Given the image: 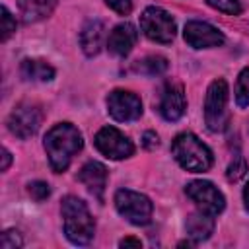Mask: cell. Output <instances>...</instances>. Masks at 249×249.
Here are the masks:
<instances>
[{
    "label": "cell",
    "instance_id": "cell-1",
    "mask_svg": "<svg viewBox=\"0 0 249 249\" xmlns=\"http://www.w3.org/2000/svg\"><path fill=\"white\" fill-rule=\"evenodd\" d=\"M45 152L49 156L51 169L54 173H62L68 169L72 158L82 150L84 140L80 130L72 123H58L45 134L43 140Z\"/></svg>",
    "mask_w": 249,
    "mask_h": 249
},
{
    "label": "cell",
    "instance_id": "cell-2",
    "mask_svg": "<svg viewBox=\"0 0 249 249\" xmlns=\"http://www.w3.org/2000/svg\"><path fill=\"white\" fill-rule=\"evenodd\" d=\"M64 235L74 245H88L95 233V220L88 204L78 196H64L60 204Z\"/></svg>",
    "mask_w": 249,
    "mask_h": 249
},
{
    "label": "cell",
    "instance_id": "cell-3",
    "mask_svg": "<svg viewBox=\"0 0 249 249\" xmlns=\"http://www.w3.org/2000/svg\"><path fill=\"white\" fill-rule=\"evenodd\" d=\"M171 154L175 161L191 171V173H202L208 171L214 163V156L210 148L193 132H181L171 142Z\"/></svg>",
    "mask_w": 249,
    "mask_h": 249
},
{
    "label": "cell",
    "instance_id": "cell-4",
    "mask_svg": "<svg viewBox=\"0 0 249 249\" xmlns=\"http://www.w3.org/2000/svg\"><path fill=\"white\" fill-rule=\"evenodd\" d=\"M228 97H230V88L224 78H216L214 82H210L204 97V123L208 130L212 132L226 130L230 121Z\"/></svg>",
    "mask_w": 249,
    "mask_h": 249
},
{
    "label": "cell",
    "instance_id": "cell-5",
    "mask_svg": "<svg viewBox=\"0 0 249 249\" xmlns=\"http://www.w3.org/2000/svg\"><path fill=\"white\" fill-rule=\"evenodd\" d=\"M115 208L124 220H128L134 226L150 224L152 212H154L152 200L146 195L130 189H119L115 193Z\"/></svg>",
    "mask_w": 249,
    "mask_h": 249
},
{
    "label": "cell",
    "instance_id": "cell-6",
    "mask_svg": "<svg viewBox=\"0 0 249 249\" xmlns=\"http://www.w3.org/2000/svg\"><path fill=\"white\" fill-rule=\"evenodd\" d=\"M140 29L142 33L154 41V43H161V45H167L175 39V33H177V25H175V19L161 8L158 6H148L142 16H140Z\"/></svg>",
    "mask_w": 249,
    "mask_h": 249
},
{
    "label": "cell",
    "instance_id": "cell-7",
    "mask_svg": "<svg viewBox=\"0 0 249 249\" xmlns=\"http://www.w3.org/2000/svg\"><path fill=\"white\" fill-rule=\"evenodd\" d=\"M41 123H43V113L33 103H19V105H16L12 109V113L8 115V121H6L8 130L14 136L21 138V140L31 138L39 130Z\"/></svg>",
    "mask_w": 249,
    "mask_h": 249
},
{
    "label": "cell",
    "instance_id": "cell-8",
    "mask_svg": "<svg viewBox=\"0 0 249 249\" xmlns=\"http://www.w3.org/2000/svg\"><path fill=\"white\" fill-rule=\"evenodd\" d=\"M95 148L109 160H124L134 154V144L115 126H103L93 138Z\"/></svg>",
    "mask_w": 249,
    "mask_h": 249
},
{
    "label": "cell",
    "instance_id": "cell-9",
    "mask_svg": "<svg viewBox=\"0 0 249 249\" xmlns=\"http://www.w3.org/2000/svg\"><path fill=\"white\" fill-rule=\"evenodd\" d=\"M185 193L187 196L198 206V210L206 212V214H212V216H218L224 206H226V198L224 195L218 191V187L210 181H204V179H196V181H191L187 183L185 187Z\"/></svg>",
    "mask_w": 249,
    "mask_h": 249
},
{
    "label": "cell",
    "instance_id": "cell-10",
    "mask_svg": "<svg viewBox=\"0 0 249 249\" xmlns=\"http://www.w3.org/2000/svg\"><path fill=\"white\" fill-rule=\"evenodd\" d=\"M107 113L119 123H130L140 119L142 101L136 93L126 89H113L107 97Z\"/></svg>",
    "mask_w": 249,
    "mask_h": 249
},
{
    "label": "cell",
    "instance_id": "cell-11",
    "mask_svg": "<svg viewBox=\"0 0 249 249\" xmlns=\"http://www.w3.org/2000/svg\"><path fill=\"white\" fill-rule=\"evenodd\" d=\"M183 37L187 45H191L193 49H210V47H220L224 43V33L218 27L198 19L187 21Z\"/></svg>",
    "mask_w": 249,
    "mask_h": 249
},
{
    "label": "cell",
    "instance_id": "cell-12",
    "mask_svg": "<svg viewBox=\"0 0 249 249\" xmlns=\"http://www.w3.org/2000/svg\"><path fill=\"white\" fill-rule=\"evenodd\" d=\"M185 109H187V99H185L183 86L175 82H167L160 95V105H158L160 115L165 121L175 123L185 115Z\"/></svg>",
    "mask_w": 249,
    "mask_h": 249
},
{
    "label": "cell",
    "instance_id": "cell-13",
    "mask_svg": "<svg viewBox=\"0 0 249 249\" xmlns=\"http://www.w3.org/2000/svg\"><path fill=\"white\" fill-rule=\"evenodd\" d=\"M78 179L99 202H103V195H105V187H107V169L103 163H99V161L84 163L78 173Z\"/></svg>",
    "mask_w": 249,
    "mask_h": 249
},
{
    "label": "cell",
    "instance_id": "cell-14",
    "mask_svg": "<svg viewBox=\"0 0 249 249\" xmlns=\"http://www.w3.org/2000/svg\"><path fill=\"white\" fill-rule=\"evenodd\" d=\"M136 39H138L136 27L132 23L124 21V23L115 25L113 31L109 33V37H107V49L115 56H126L132 51V47L136 45Z\"/></svg>",
    "mask_w": 249,
    "mask_h": 249
},
{
    "label": "cell",
    "instance_id": "cell-15",
    "mask_svg": "<svg viewBox=\"0 0 249 249\" xmlns=\"http://www.w3.org/2000/svg\"><path fill=\"white\" fill-rule=\"evenodd\" d=\"M105 39V25L99 19H88L80 31V45L86 56H95Z\"/></svg>",
    "mask_w": 249,
    "mask_h": 249
},
{
    "label": "cell",
    "instance_id": "cell-16",
    "mask_svg": "<svg viewBox=\"0 0 249 249\" xmlns=\"http://www.w3.org/2000/svg\"><path fill=\"white\" fill-rule=\"evenodd\" d=\"M185 228H187V235L198 243V241H204L210 237V233L214 231V216L212 214H206L202 210L198 212H193L189 214L187 222H185Z\"/></svg>",
    "mask_w": 249,
    "mask_h": 249
},
{
    "label": "cell",
    "instance_id": "cell-17",
    "mask_svg": "<svg viewBox=\"0 0 249 249\" xmlns=\"http://www.w3.org/2000/svg\"><path fill=\"white\" fill-rule=\"evenodd\" d=\"M19 74L27 82H51L56 72L43 58H23L19 64Z\"/></svg>",
    "mask_w": 249,
    "mask_h": 249
},
{
    "label": "cell",
    "instance_id": "cell-18",
    "mask_svg": "<svg viewBox=\"0 0 249 249\" xmlns=\"http://www.w3.org/2000/svg\"><path fill=\"white\" fill-rule=\"evenodd\" d=\"M21 19L25 23H35L49 18L56 6V0H18Z\"/></svg>",
    "mask_w": 249,
    "mask_h": 249
},
{
    "label": "cell",
    "instance_id": "cell-19",
    "mask_svg": "<svg viewBox=\"0 0 249 249\" xmlns=\"http://www.w3.org/2000/svg\"><path fill=\"white\" fill-rule=\"evenodd\" d=\"M132 70L144 76H160L167 70V58L160 54H150V56H144L142 60H136L132 64Z\"/></svg>",
    "mask_w": 249,
    "mask_h": 249
},
{
    "label": "cell",
    "instance_id": "cell-20",
    "mask_svg": "<svg viewBox=\"0 0 249 249\" xmlns=\"http://www.w3.org/2000/svg\"><path fill=\"white\" fill-rule=\"evenodd\" d=\"M235 103L237 107H247L249 105V66L243 68L237 76L235 82Z\"/></svg>",
    "mask_w": 249,
    "mask_h": 249
},
{
    "label": "cell",
    "instance_id": "cell-21",
    "mask_svg": "<svg viewBox=\"0 0 249 249\" xmlns=\"http://www.w3.org/2000/svg\"><path fill=\"white\" fill-rule=\"evenodd\" d=\"M208 2V6H212L214 10H218V12H224V14H228V16H239L241 14V4H239V0H206Z\"/></svg>",
    "mask_w": 249,
    "mask_h": 249
},
{
    "label": "cell",
    "instance_id": "cell-22",
    "mask_svg": "<svg viewBox=\"0 0 249 249\" xmlns=\"http://www.w3.org/2000/svg\"><path fill=\"white\" fill-rule=\"evenodd\" d=\"M27 193L31 195L33 200L43 202L45 198H49V195H51V187H49L45 181H31V183L27 185Z\"/></svg>",
    "mask_w": 249,
    "mask_h": 249
},
{
    "label": "cell",
    "instance_id": "cell-23",
    "mask_svg": "<svg viewBox=\"0 0 249 249\" xmlns=\"http://www.w3.org/2000/svg\"><path fill=\"white\" fill-rule=\"evenodd\" d=\"M0 245H2V249H18V247L23 245V239H21V235H19L18 230H6L2 233Z\"/></svg>",
    "mask_w": 249,
    "mask_h": 249
},
{
    "label": "cell",
    "instance_id": "cell-24",
    "mask_svg": "<svg viewBox=\"0 0 249 249\" xmlns=\"http://www.w3.org/2000/svg\"><path fill=\"white\" fill-rule=\"evenodd\" d=\"M2 41H8L10 39V35L16 31V19L12 18V14L8 12V8L6 6H2Z\"/></svg>",
    "mask_w": 249,
    "mask_h": 249
},
{
    "label": "cell",
    "instance_id": "cell-25",
    "mask_svg": "<svg viewBox=\"0 0 249 249\" xmlns=\"http://www.w3.org/2000/svg\"><path fill=\"white\" fill-rule=\"evenodd\" d=\"M245 175V160L237 154L235 158H233V161L230 163V167H228V179L230 181H237V179H241Z\"/></svg>",
    "mask_w": 249,
    "mask_h": 249
},
{
    "label": "cell",
    "instance_id": "cell-26",
    "mask_svg": "<svg viewBox=\"0 0 249 249\" xmlns=\"http://www.w3.org/2000/svg\"><path fill=\"white\" fill-rule=\"evenodd\" d=\"M105 4L121 16H128L132 12V0H105Z\"/></svg>",
    "mask_w": 249,
    "mask_h": 249
},
{
    "label": "cell",
    "instance_id": "cell-27",
    "mask_svg": "<svg viewBox=\"0 0 249 249\" xmlns=\"http://www.w3.org/2000/svg\"><path fill=\"white\" fill-rule=\"evenodd\" d=\"M142 144H144L148 150H154V148L160 144V138H158V134H156V132L148 130V132H144V140H142Z\"/></svg>",
    "mask_w": 249,
    "mask_h": 249
},
{
    "label": "cell",
    "instance_id": "cell-28",
    "mask_svg": "<svg viewBox=\"0 0 249 249\" xmlns=\"http://www.w3.org/2000/svg\"><path fill=\"white\" fill-rule=\"evenodd\" d=\"M119 245L121 247H142V241L136 239V237H124V239H121Z\"/></svg>",
    "mask_w": 249,
    "mask_h": 249
},
{
    "label": "cell",
    "instance_id": "cell-29",
    "mask_svg": "<svg viewBox=\"0 0 249 249\" xmlns=\"http://www.w3.org/2000/svg\"><path fill=\"white\" fill-rule=\"evenodd\" d=\"M10 161H12V154L4 148V150H2V171H6V169L10 167Z\"/></svg>",
    "mask_w": 249,
    "mask_h": 249
},
{
    "label": "cell",
    "instance_id": "cell-30",
    "mask_svg": "<svg viewBox=\"0 0 249 249\" xmlns=\"http://www.w3.org/2000/svg\"><path fill=\"white\" fill-rule=\"evenodd\" d=\"M243 202H245V208L249 210V183H247L245 189H243Z\"/></svg>",
    "mask_w": 249,
    "mask_h": 249
}]
</instances>
